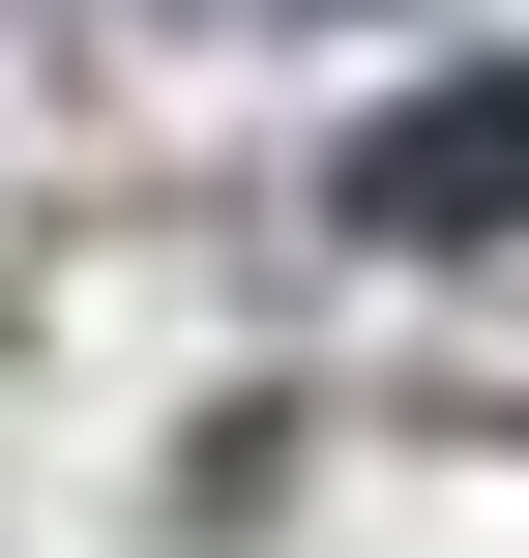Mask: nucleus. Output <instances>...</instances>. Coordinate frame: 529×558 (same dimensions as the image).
<instances>
[{
	"label": "nucleus",
	"instance_id": "nucleus-1",
	"mask_svg": "<svg viewBox=\"0 0 529 558\" xmlns=\"http://www.w3.org/2000/svg\"><path fill=\"white\" fill-rule=\"evenodd\" d=\"M353 235H529V59L412 88V118H353Z\"/></svg>",
	"mask_w": 529,
	"mask_h": 558
}]
</instances>
